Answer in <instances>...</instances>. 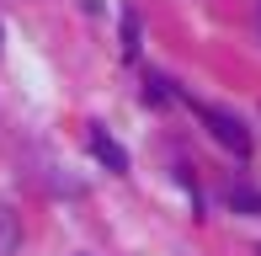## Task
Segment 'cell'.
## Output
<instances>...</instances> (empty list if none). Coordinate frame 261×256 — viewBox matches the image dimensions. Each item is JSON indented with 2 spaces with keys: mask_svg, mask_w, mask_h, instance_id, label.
I'll list each match as a JSON object with an SVG mask.
<instances>
[{
  "mask_svg": "<svg viewBox=\"0 0 261 256\" xmlns=\"http://www.w3.org/2000/svg\"><path fill=\"white\" fill-rule=\"evenodd\" d=\"M192 112L208 123V134L219 139V144L229 149V155H240V160L251 155V134H245V123L234 118V112H224V107H208V101H192Z\"/></svg>",
  "mask_w": 261,
  "mask_h": 256,
  "instance_id": "6da1fadb",
  "label": "cell"
},
{
  "mask_svg": "<svg viewBox=\"0 0 261 256\" xmlns=\"http://www.w3.org/2000/svg\"><path fill=\"white\" fill-rule=\"evenodd\" d=\"M86 139H91V155H96V160H101L107 171H117V176L128 171V155H123V144H117V139L107 134L101 123H91V134H86Z\"/></svg>",
  "mask_w": 261,
  "mask_h": 256,
  "instance_id": "7a4b0ae2",
  "label": "cell"
},
{
  "mask_svg": "<svg viewBox=\"0 0 261 256\" xmlns=\"http://www.w3.org/2000/svg\"><path fill=\"white\" fill-rule=\"evenodd\" d=\"M16 246H21V219L11 203H0V256H16Z\"/></svg>",
  "mask_w": 261,
  "mask_h": 256,
  "instance_id": "3957f363",
  "label": "cell"
},
{
  "mask_svg": "<svg viewBox=\"0 0 261 256\" xmlns=\"http://www.w3.org/2000/svg\"><path fill=\"white\" fill-rule=\"evenodd\" d=\"M134 48H139V21L123 16V54H128V59H134Z\"/></svg>",
  "mask_w": 261,
  "mask_h": 256,
  "instance_id": "277c9868",
  "label": "cell"
},
{
  "mask_svg": "<svg viewBox=\"0 0 261 256\" xmlns=\"http://www.w3.org/2000/svg\"><path fill=\"white\" fill-rule=\"evenodd\" d=\"M229 203L240 208V214H261V192H234Z\"/></svg>",
  "mask_w": 261,
  "mask_h": 256,
  "instance_id": "5b68a950",
  "label": "cell"
}]
</instances>
